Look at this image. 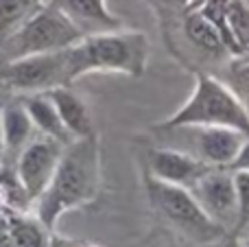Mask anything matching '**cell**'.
<instances>
[{"label": "cell", "instance_id": "22", "mask_svg": "<svg viewBox=\"0 0 249 247\" xmlns=\"http://www.w3.org/2000/svg\"><path fill=\"white\" fill-rule=\"evenodd\" d=\"M228 169L230 171H234V169H249V138H247L245 147L241 149V153H238V158L228 166Z\"/></svg>", "mask_w": 249, "mask_h": 247}, {"label": "cell", "instance_id": "8", "mask_svg": "<svg viewBox=\"0 0 249 247\" xmlns=\"http://www.w3.org/2000/svg\"><path fill=\"white\" fill-rule=\"evenodd\" d=\"M203 210L225 230L236 226V188H234L232 171L225 166L208 169L193 186L188 188Z\"/></svg>", "mask_w": 249, "mask_h": 247}, {"label": "cell", "instance_id": "25", "mask_svg": "<svg viewBox=\"0 0 249 247\" xmlns=\"http://www.w3.org/2000/svg\"><path fill=\"white\" fill-rule=\"evenodd\" d=\"M164 2H171V4H179V7H186V4H190L193 0H164Z\"/></svg>", "mask_w": 249, "mask_h": 247}, {"label": "cell", "instance_id": "15", "mask_svg": "<svg viewBox=\"0 0 249 247\" xmlns=\"http://www.w3.org/2000/svg\"><path fill=\"white\" fill-rule=\"evenodd\" d=\"M184 31L190 42L197 48H201V51L212 53V55L230 53L228 46H225V39H223V35H221V31L216 29L199 9H195V11H190L188 16H186Z\"/></svg>", "mask_w": 249, "mask_h": 247}, {"label": "cell", "instance_id": "4", "mask_svg": "<svg viewBox=\"0 0 249 247\" xmlns=\"http://www.w3.org/2000/svg\"><path fill=\"white\" fill-rule=\"evenodd\" d=\"M146 188H149L151 206L193 243L210 245L225 236L228 230L199 206L188 188L162 182L151 175L146 177Z\"/></svg>", "mask_w": 249, "mask_h": 247}, {"label": "cell", "instance_id": "19", "mask_svg": "<svg viewBox=\"0 0 249 247\" xmlns=\"http://www.w3.org/2000/svg\"><path fill=\"white\" fill-rule=\"evenodd\" d=\"M234 188H236V226H234V236H238L249 226V169H234Z\"/></svg>", "mask_w": 249, "mask_h": 247}, {"label": "cell", "instance_id": "21", "mask_svg": "<svg viewBox=\"0 0 249 247\" xmlns=\"http://www.w3.org/2000/svg\"><path fill=\"white\" fill-rule=\"evenodd\" d=\"M0 247H11V226H9V210H0Z\"/></svg>", "mask_w": 249, "mask_h": 247}, {"label": "cell", "instance_id": "23", "mask_svg": "<svg viewBox=\"0 0 249 247\" xmlns=\"http://www.w3.org/2000/svg\"><path fill=\"white\" fill-rule=\"evenodd\" d=\"M241 234H243L241 247H249V226H247V228H245V230H243V232H241ZM241 234H238V236H241Z\"/></svg>", "mask_w": 249, "mask_h": 247}, {"label": "cell", "instance_id": "2", "mask_svg": "<svg viewBox=\"0 0 249 247\" xmlns=\"http://www.w3.org/2000/svg\"><path fill=\"white\" fill-rule=\"evenodd\" d=\"M149 59V42L140 31H105L83 35L66 48L68 83L88 72H123L140 77Z\"/></svg>", "mask_w": 249, "mask_h": 247}, {"label": "cell", "instance_id": "16", "mask_svg": "<svg viewBox=\"0 0 249 247\" xmlns=\"http://www.w3.org/2000/svg\"><path fill=\"white\" fill-rule=\"evenodd\" d=\"M9 226H11V247H48V228L39 219H31L24 214L9 212Z\"/></svg>", "mask_w": 249, "mask_h": 247}, {"label": "cell", "instance_id": "13", "mask_svg": "<svg viewBox=\"0 0 249 247\" xmlns=\"http://www.w3.org/2000/svg\"><path fill=\"white\" fill-rule=\"evenodd\" d=\"M22 105H24L26 114L31 116V123L33 127L39 131L42 136H48V138L57 140L61 144H70L72 142V136L70 131L64 127L59 114H57L55 105H53L51 96L46 92H39V94H26L22 99Z\"/></svg>", "mask_w": 249, "mask_h": 247}, {"label": "cell", "instance_id": "26", "mask_svg": "<svg viewBox=\"0 0 249 247\" xmlns=\"http://www.w3.org/2000/svg\"><path fill=\"white\" fill-rule=\"evenodd\" d=\"M245 2H247V4H249V0H245Z\"/></svg>", "mask_w": 249, "mask_h": 247}, {"label": "cell", "instance_id": "24", "mask_svg": "<svg viewBox=\"0 0 249 247\" xmlns=\"http://www.w3.org/2000/svg\"><path fill=\"white\" fill-rule=\"evenodd\" d=\"M4 156V138H2V118H0V160Z\"/></svg>", "mask_w": 249, "mask_h": 247}, {"label": "cell", "instance_id": "5", "mask_svg": "<svg viewBox=\"0 0 249 247\" xmlns=\"http://www.w3.org/2000/svg\"><path fill=\"white\" fill-rule=\"evenodd\" d=\"M83 33L74 26L68 16L53 4H39L22 26L0 46V53L7 61L20 59L26 55H39V53H55L77 44Z\"/></svg>", "mask_w": 249, "mask_h": 247}, {"label": "cell", "instance_id": "6", "mask_svg": "<svg viewBox=\"0 0 249 247\" xmlns=\"http://www.w3.org/2000/svg\"><path fill=\"white\" fill-rule=\"evenodd\" d=\"M0 86L20 94H39L53 88L70 86L66 48L7 61L4 68L0 70Z\"/></svg>", "mask_w": 249, "mask_h": 247}, {"label": "cell", "instance_id": "17", "mask_svg": "<svg viewBox=\"0 0 249 247\" xmlns=\"http://www.w3.org/2000/svg\"><path fill=\"white\" fill-rule=\"evenodd\" d=\"M37 0H0V46L37 9Z\"/></svg>", "mask_w": 249, "mask_h": 247}, {"label": "cell", "instance_id": "9", "mask_svg": "<svg viewBox=\"0 0 249 247\" xmlns=\"http://www.w3.org/2000/svg\"><path fill=\"white\" fill-rule=\"evenodd\" d=\"M146 164H149L151 177L168 184H177V186L184 188H190L208 169H212L210 164L195 158L193 153L173 147L151 149L149 156H146Z\"/></svg>", "mask_w": 249, "mask_h": 247}, {"label": "cell", "instance_id": "18", "mask_svg": "<svg viewBox=\"0 0 249 247\" xmlns=\"http://www.w3.org/2000/svg\"><path fill=\"white\" fill-rule=\"evenodd\" d=\"M225 26L238 53L249 51V4L245 0H230L225 9Z\"/></svg>", "mask_w": 249, "mask_h": 247}, {"label": "cell", "instance_id": "14", "mask_svg": "<svg viewBox=\"0 0 249 247\" xmlns=\"http://www.w3.org/2000/svg\"><path fill=\"white\" fill-rule=\"evenodd\" d=\"M2 118V138H4V153H11L13 158L20 156V151L33 140V123L26 114L24 105L9 103L0 109Z\"/></svg>", "mask_w": 249, "mask_h": 247}, {"label": "cell", "instance_id": "20", "mask_svg": "<svg viewBox=\"0 0 249 247\" xmlns=\"http://www.w3.org/2000/svg\"><path fill=\"white\" fill-rule=\"evenodd\" d=\"M234 81H236L238 90H241V94H238V99L243 101V103H249V61L247 64H238L234 66Z\"/></svg>", "mask_w": 249, "mask_h": 247}, {"label": "cell", "instance_id": "10", "mask_svg": "<svg viewBox=\"0 0 249 247\" xmlns=\"http://www.w3.org/2000/svg\"><path fill=\"white\" fill-rule=\"evenodd\" d=\"M190 129L195 131V147L190 153L206 164L225 166V169L238 158L249 138L232 127H190Z\"/></svg>", "mask_w": 249, "mask_h": 247}, {"label": "cell", "instance_id": "12", "mask_svg": "<svg viewBox=\"0 0 249 247\" xmlns=\"http://www.w3.org/2000/svg\"><path fill=\"white\" fill-rule=\"evenodd\" d=\"M51 96L53 105H55L57 114H59L64 127L70 131L72 138H86V136H94V123H92L90 109L88 105L70 90L68 86L53 88L46 92Z\"/></svg>", "mask_w": 249, "mask_h": 247}, {"label": "cell", "instance_id": "11", "mask_svg": "<svg viewBox=\"0 0 249 247\" xmlns=\"http://www.w3.org/2000/svg\"><path fill=\"white\" fill-rule=\"evenodd\" d=\"M48 4L68 16L83 35L123 29L121 20L109 13L105 0H48Z\"/></svg>", "mask_w": 249, "mask_h": 247}, {"label": "cell", "instance_id": "3", "mask_svg": "<svg viewBox=\"0 0 249 247\" xmlns=\"http://www.w3.org/2000/svg\"><path fill=\"white\" fill-rule=\"evenodd\" d=\"M173 127H232L249 136V109L225 83L210 74H197L190 99L158 129Z\"/></svg>", "mask_w": 249, "mask_h": 247}, {"label": "cell", "instance_id": "1", "mask_svg": "<svg viewBox=\"0 0 249 247\" xmlns=\"http://www.w3.org/2000/svg\"><path fill=\"white\" fill-rule=\"evenodd\" d=\"M101 186L99 138L86 136L66 144L51 184L37 197V219L53 230L59 217L68 210L96 199Z\"/></svg>", "mask_w": 249, "mask_h": 247}, {"label": "cell", "instance_id": "7", "mask_svg": "<svg viewBox=\"0 0 249 247\" xmlns=\"http://www.w3.org/2000/svg\"><path fill=\"white\" fill-rule=\"evenodd\" d=\"M64 147L66 144L57 142L48 136H42V138L31 140L20 151V156L16 158V175L20 179L29 201H35L46 191Z\"/></svg>", "mask_w": 249, "mask_h": 247}]
</instances>
